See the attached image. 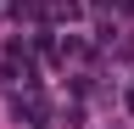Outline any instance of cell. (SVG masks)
<instances>
[{
    "mask_svg": "<svg viewBox=\"0 0 134 129\" xmlns=\"http://www.w3.org/2000/svg\"><path fill=\"white\" fill-rule=\"evenodd\" d=\"M17 118H34V123H45V118H50V107H45L39 95L28 90V95H17Z\"/></svg>",
    "mask_w": 134,
    "mask_h": 129,
    "instance_id": "cell-1",
    "label": "cell"
},
{
    "mask_svg": "<svg viewBox=\"0 0 134 129\" xmlns=\"http://www.w3.org/2000/svg\"><path fill=\"white\" fill-rule=\"evenodd\" d=\"M39 6H50L56 17H73V11H78V0H39Z\"/></svg>",
    "mask_w": 134,
    "mask_h": 129,
    "instance_id": "cell-3",
    "label": "cell"
},
{
    "mask_svg": "<svg viewBox=\"0 0 134 129\" xmlns=\"http://www.w3.org/2000/svg\"><path fill=\"white\" fill-rule=\"evenodd\" d=\"M129 112H134V90H129Z\"/></svg>",
    "mask_w": 134,
    "mask_h": 129,
    "instance_id": "cell-4",
    "label": "cell"
},
{
    "mask_svg": "<svg viewBox=\"0 0 134 129\" xmlns=\"http://www.w3.org/2000/svg\"><path fill=\"white\" fill-rule=\"evenodd\" d=\"M39 11H45L39 0H11V17H17V23H23V17H39Z\"/></svg>",
    "mask_w": 134,
    "mask_h": 129,
    "instance_id": "cell-2",
    "label": "cell"
}]
</instances>
